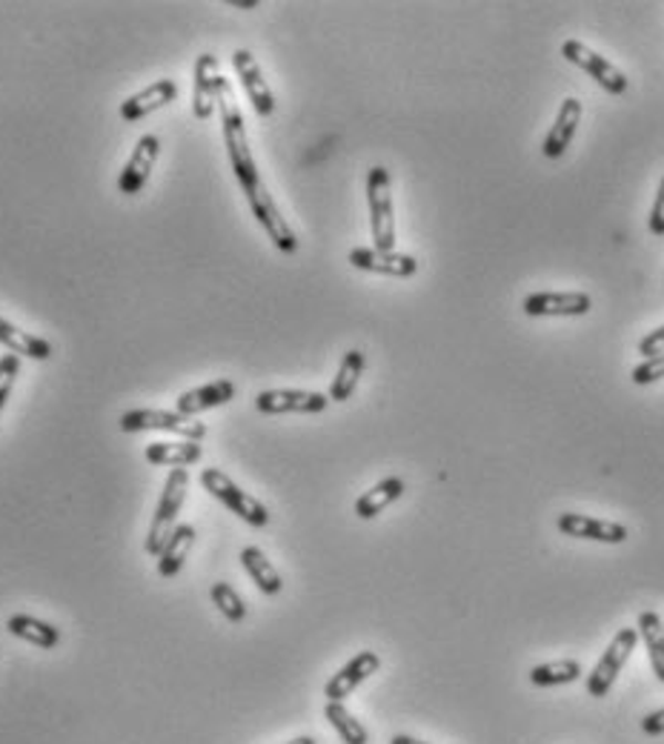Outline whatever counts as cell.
Wrapping results in <instances>:
<instances>
[{"instance_id": "6da1fadb", "label": "cell", "mask_w": 664, "mask_h": 744, "mask_svg": "<svg viewBox=\"0 0 664 744\" xmlns=\"http://www.w3.org/2000/svg\"><path fill=\"white\" fill-rule=\"evenodd\" d=\"M187 487H189V473L184 467H175L169 473L164 484V493H160V502L155 507L153 527L146 533V552L149 556H160L164 545L169 541V536L178 527V516L184 510V502H187Z\"/></svg>"}, {"instance_id": "7a4b0ae2", "label": "cell", "mask_w": 664, "mask_h": 744, "mask_svg": "<svg viewBox=\"0 0 664 744\" xmlns=\"http://www.w3.org/2000/svg\"><path fill=\"white\" fill-rule=\"evenodd\" d=\"M367 204H370V229L373 244L381 252H395V207L393 184L384 166H373L367 175Z\"/></svg>"}, {"instance_id": "3957f363", "label": "cell", "mask_w": 664, "mask_h": 744, "mask_svg": "<svg viewBox=\"0 0 664 744\" xmlns=\"http://www.w3.org/2000/svg\"><path fill=\"white\" fill-rule=\"evenodd\" d=\"M201 487L207 489L215 502H221L224 507H229V510L236 513L238 518H243V521L252 524V527H267V524H270V510H267V507H263L256 496L243 493V489L238 487V484L232 482L227 473H224V469H218V467L204 469Z\"/></svg>"}, {"instance_id": "277c9868", "label": "cell", "mask_w": 664, "mask_h": 744, "mask_svg": "<svg viewBox=\"0 0 664 744\" xmlns=\"http://www.w3.org/2000/svg\"><path fill=\"white\" fill-rule=\"evenodd\" d=\"M121 430L124 433H149V430H158V433H173L180 435L184 442H198L201 444L207 438V427L201 421L187 418L180 413H169V410H129V413L121 415Z\"/></svg>"}, {"instance_id": "5b68a950", "label": "cell", "mask_w": 664, "mask_h": 744, "mask_svg": "<svg viewBox=\"0 0 664 744\" xmlns=\"http://www.w3.org/2000/svg\"><path fill=\"white\" fill-rule=\"evenodd\" d=\"M639 644V630L636 628H622L613 641H610V648L604 650V655L595 662V668L590 670L588 675V693L595 699H604L616 682V675L622 673V668L627 664L630 653L636 650Z\"/></svg>"}, {"instance_id": "8992f818", "label": "cell", "mask_w": 664, "mask_h": 744, "mask_svg": "<svg viewBox=\"0 0 664 744\" xmlns=\"http://www.w3.org/2000/svg\"><path fill=\"white\" fill-rule=\"evenodd\" d=\"M247 195V204L249 209H252V215H256V221L261 224L263 232L270 235V241L276 244V249H281V252H287V256H292L298 249V238L295 232H292V227L287 224V218L281 215V209H278V204L272 200L270 189H267V184H258L252 186Z\"/></svg>"}, {"instance_id": "52a82bcc", "label": "cell", "mask_w": 664, "mask_h": 744, "mask_svg": "<svg viewBox=\"0 0 664 744\" xmlns=\"http://www.w3.org/2000/svg\"><path fill=\"white\" fill-rule=\"evenodd\" d=\"M561 55L568 58L570 63H575L579 70L588 72L593 81H599V86H602L604 92H610V95H624V92H627V86H630L627 75H624L622 70H616L608 58H602L599 52L584 46L581 41L561 43Z\"/></svg>"}, {"instance_id": "ba28073f", "label": "cell", "mask_w": 664, "mask_h": 744, "mask_svg": "<svg viewBox=\"0 0 664 744\" xmlns=\"http://www.w3.org/2000/svg\"><path fill=\"white\" fill-rule=\"evenodd\" d=\"M330 404V395L310 393V390H263L258 393L256 407L263 415H284V413H324Z\"/></svg>"}, {"instance_id": "9c48e42d", "label": "cell", "mask_w": 664, "mask_h": 744, "mask_svg": "<svg viewBox=\"0 0 664 744\" xmlns=\"http://www.w3.org/2000/svg\"><path fill=\"white\" fill-rule=\"evenodd\" d=\"M378 668H381L378 653H373V650H361V653H355L353 659H350V662L326 682L324 688L326 702H344L359 684H364L370 675L378 673Z\"/></svg>"}, {"instance_id": "30bf717a", "label": "cell", "mask_w": 664, "mask_h": 744, "mask_svg": "<svg viewBox=\"0 0 664 744\" xmlns=\"http://www.w3.org/2000/svg\"><path fill=\"white\" fill-rule=\"evenodd\" d=\"M232 66H236L243 90H247L249 104L256 106V112L261 117H270L276 112V95H272L270 83L263 81V72L256 58H252V52L249 49H236L232 52Z\"/></svg>"}, {"instance_id": "8fae6325", "label": "cell", "mask_w": 664, "mask_h": 744, "mask_svg": "<svg viewBox=\"0 0 664 744\" xmlns=\"http://www.w3.org/2000/svg\"><path fill=\"white\" fill-rule=\"evenodd\" d=\"M521 310L527 316H556V318H575L588 316L593 310V298L588 292H536L527 296Z\"/></svg>"}, {"instance_id": "7c38bea8", "label": "cell", "mask_w": 664, "mask_h": 744, "mask_svg": "<svg viewBox=\"0 0 664 744\" xmlns=\"http://www.w3.org/2000/svg\"><path fill=\"white\" fill-rule=\"evenodd\" d=\"M559 530L570 538H584V541H602V545H622L627 541V527L608 518L579 516V513H561Z\"/></svg>"}, {"instance_id": "4fadbf2b", "label": "cell", "mask_w": 664, "mask_h": 744, "mask_svg": "<svg viewBox=\"0 0 664 744\" xmlns=\"http://www.w3.org/2000/svg\"><path fill=\"white\" fill-rule=\"evenodd\" d=\"M350 264L364 272H375V276L390 278H413L418 272V261L407 252H381V249L359 247L350 252Z\"/></svg>"}, {"instance_id": "5bb4252c", "label": "cell", "mask_w": 664, "mask_h": 744, "mask_svg": "<svg viewBox=\"0 0 664 744\" xmlns=\"http://www.w3.org/2000/svg\"><path fill=\"white\" fill-rule=\"evenodd\" d=\"M221 70H218V58L204 52L195 61V92H193V115L198 121H209L218 106V86H221Z\"/></svg>"}, {"instance_id": "9a60e30c", "label": "cell", "mask_w": 664, "mask_h": 744, "mask_svg": "<svg viewBox=\"0 0 664 744\" xmlns=\"http://www.w3.org/2000/svg\"><path fill=\"white\" fill-rule=\"evenodd\" d=\"M158 155H160V141L155 138V135H144V138L135 144V149H132V155H129V161H126L124 169H121V178H118L121 193L138 195L141 189H144L149 173L155 169Z\"/></svg>"}, {"instance_id": "2e32d148", "label": "cell", "mask_w": 664, "mask_h": 744, "mask_svg": "<svg viewBox=\"0 0 664 744\" xmlns=\"http://www.w3.org/2000/svg\"><path fill=\"white\" fill-rule=\"evenodd\" d=\"M232 399H236V384L229 379H218L212 381V384L195 386V390L180 395V399L175 401V413L195 418V415L207 413V410L224 407V404H229Z\"/></svg>"}, {"instance_id": "e0dca14e", "label": "cell", "mask_w": 664, "mask_h": 744, "mask_svg": "<svg viewBox=\"0 0 664 744\" xmlns=\"http://www.w3.org/2000/svg\"><path fill=\"white\" fill-rule=\"evenodd\" d=\"M175 95H178V86H175V81H169V78L149 83V86L141 90L138 95L126 97L124 104H121V117L135 124V121L146 117L149 112L160 110V106H166V104H173Z\"/></svg>"}, {"instance_id": "ac0fdd59", "label": "cell", "mask_w": 664, "mask_h": 744, "mask_svg": "<svg viewBox=\"0 0 664 744\" xmlns=\"http://www.w3.org/2000/svg\"><path fill=\"white\" fill-rule=\"evenodd\" d=\"M579 124H581V101L579 97H568V101L561 104V110H559V115H556L550 132H547L544 158H550V161L561 158L564 149L570 146V141H573L575 126Z\"/></svg>"}, {"instance_id": "d6986e66", "label": "cell", "mask_w": 664, "mask_h": 744, "mask_svg": "<svg viewBox=\"0 0 664 744\" xmlns=\"http://www.w3.org/2000/svg\"><path fill=\"white\" fill-rule=\"evenodd\" d=\"M195 538H198V533H195L193 524H178V527H175V533L169 536V541H166L164 550H160L158 556L160 579H173V576H178L184 561H187L189 550L195 547Z\"/></svg>"}, {"instance_id": "ffe728a7", "label": "cell", "mask_w": 664, "mask_h": 744, "mask_svg": "<svg viewBox=\"0 0 664 744\" xmlns=\"http://www.w3.org/2000/svg\"><path fill=\"white\" fill-rule=\"evenodd\" d=\"M0 344L12 350L14 355H23V359L32 361H49L52 359V344L43 341L41 335H32V332L21 330V327L9 324L7 318L0 316Z\"/></svg>"}, {"instance_id": "44dd1931", "label": "cell", "mask_w": 664, "mask_h": 744, "mask_svg": "<svg viewBox=\"0 0 664 744\" xmlns=\"http://www.w3.org/2000/svg\"><path fill=\"white\" fill-rule=\"evenodd\" d=\"M241 565L247 570V576L256 581V587L263 596H278L284 590V581L278 576V570L272 567V561L263 556L258 547H243L241 550Z\"/></svg>"}, {"instance_id": "7402d4cb", "label": "cell", "mask_w": 664, "mask_h": 744, "mask_svg": "<svg viewBox=\"0 0 664 744\" xmlns=\"http://www.w3.org/2000/svg\"><path fill=\"white\" fill-rule=\"evenodd\" d=\"M204 447L198 442H155L146 447V462L166 467H193L201 462Z\"/></svg>"}, {"instance_id": "603a6c76", "label": "cell", "mask_w": 664, "mask_h": 744, "mask_svg": "<svg viewBox=\"0 0 664 744\" xmlns=\"http://www.w3.org/2000/svg\"><path fill=\"white\" fill-rule=\"evenodd\" d=\"M9 633L18 636V639L29 641V644H35V648L41 650H52L58 648V641H61V630L55 628V624H49V621H41L35 619V616H12V619L7 621Z\"/></svg>"}, {"instance_id": "cb8c5ba5", "label": "cell", "mask_w": 664, "mask_h": 744, "mask_svg": "<svg viewBox=\"0 0 664 744\" xmlns=\"http://www.w3.org/2000/svg\"><path fill=\"white\" fill-rule=\"evenodd\" d=\"M404 496V482L398 476H390L384 478V482L375 484L373 489H367L364 496L355 502V516L364 518V521H370V518L378 516L381 510H387L390 504L398 502V498Z\"/></svg>"}, {"instance_id": "d4e9b609", "label": "cell", "mask_w": 664, "mask_h": 744, "mask_svg": "<svg viewBox=\"0 0 664 744\" xmlns=\"http://www.w3.org/2000/svg\"><path fill=\"white\" fill-rule=\"evenodd\" d=\"M636 630L644 639L647 655H651L653 673H656L658 682L664 684V621H662V616H658L656 610H644V613H639Z\"/></svg>"}, {"instance_id": "484cf974", "label": "cell", "mask_w": 664, "mask_h": 744, "mask_svg": "<svg viewBox=\"0 0 664 744\" xmlns=\"http://www.w3.org/2000/svg\"><path fill=\"white\" fill-rule=\"evenodd\" d=\"M364 366H367V355L361 350H350L341 359V366H339V375L332 379V386H330V401H350V395L355 393V386H359V379L361 372H364Z\"/></svg>"}, {"instance_id": "4316f807", "label": "cell", "mask_w": 664, "mask_h": 744, "mask_svg": "<svg viewBox=\"0 0 664 744\" xmlns=\"http://www.w3.org/2000/svg\"><path fill=\"white\" fill-rule=\"evenodd\" d=\"M324 716H326V722L332 724V731L339 733L344 744H367L370 742L367 727H364V724H361L359 719H355L353 713L344 707V702H326Z\"/></svg>"}, {"instance_id": "83f0119b", "label": "cell", "mask_w": 664, "mask_h": 744, "mask_svg": "<svg viewBox=\"0 0 664 744\" xmlns=\"http://www.w3.org/2000/svg\"><path fill=\"white\" fill-rule=\"evenodd\" d=\"M581 675V664L575 659H559V662H547L530 670V684L536 688H559V684L575 682Z\"/></svg>"}, {"instance_id": "f1b7e54d", "label": "cell", "mask_w": 664, "mask_h": 744, "mask_svg": "<svg viewBox=\"0 0 664 744\" xmlns=\"http://www.w3.org/2000/svg\"><path fill=\"white\" fill-rule=\"evenodd\" d=\"M209 596H212V604L224 613V619L236 621V624L247 619V604H243V599L236 593V587L232 585H227V581H215V585L209 587Z\"/></svg>"}, {"instance_id": "f546056e", "label": "cell", "mask_w": 664, "mask_h": 744, "mask_svg": "<svg viewBox=\"0 0 664 744\" xmlns=\"http://www.w3.org/2000/svg\"><path fill=\"white\" fill-rule=\"evenodd\" d=\"M21 375V355H3L0 359V413H3V407H7V399L9 393H12L14 386V379Z\"/></svg>"}, {"instance_id": "4dcf8cb0", "label": "cell", "mask_w": 664, "mask_h": 744, "mask_svg": "<svg viewBox=\"0 0 664 744\" xmlns=\"http://www.w3.org/2000/svg\"><path fill=\"white\" fill-rule=\"evenodd\" d=\"M664 379V352L662 355H656V359H644L642 364L633 370V384L644 386V384H653V381H662Z\"/></svg>"}, {"instance_id": "1f68e13d", "label": "cell", "mask_w": 664, "mask_h": 744, "mask_svg": "<svg viewBox=\"0 0 664 744\" xmlns=\"http://www.w3.org/2000/svg\"><path fill=\"white\" fill-rule=\"evenodd\" d=\"M639 352H642L644 359H656V355H662V352H664V324L656 327L653 332H647V335L639 341Z\"/></svg>"}, {"instance_id": "d6a6232c", "label": "cell", "mask_w": 664, "mask_h": 744, "mask_svg": "<svg viewBox=\"0 0 664 744\" xmlns=\"http://www.w3.org/2000/svg\"><path fill=\"white\" fill-rule=\"evenodd\" d=\"M651 232L653 235H664V178L662 184H658V193H656V204H653L651 209Z\"/></svg>"}, {"instance_id": "836d02e7", "label": "cell", "mask_w": 664, "mask_h": 744, "mask_svg": "<svg viewBox=\"0 0 664 744\" xmlns=\"http://www.w3.org/2000/svg\"><path fill=\"white\" fill-rule=\"evenodd\" d=\"M642 731H644V736H662V733H664V707L656 710V713H651V716H644Z\"/></svg>"}, {"instance_id": "e575fe53", "label": "cell", "mask_w": 664, "mask_h": 744, "mask_svg": "<svg viewBox=\"0 0 664 744\" xmlns=\"http://www.w3.org/2000/svg\"><path fill=\"white\" fill-rule=\"evenodd\" d=\"M390 744H429V742H422V738H413V736H393L390 738Z\"/></svg>"}, {"instance_id": "d590c367", "label": "cell", "mask_w": 664, "mask_h": 744, "mask_svg": "<svg viewBox=\"0 0 664 744\" xmlns=\"http://www.w3.org/2000/svg\"><path fill=\"white\" fill-rule=\"evenodd\" d=\"M232 7H238V9H256L258 0H232Z\"/></svg>"}, {"instance_id": "8d00e7d4", "label": "cell", "mask_w": 664, "mask_h": 744, "mask_svg": "<svg viewBox=\"0 0 664 744\" xmlns=\"http://www.w3.org/2000/svg\"><path fill=\"white\" fill-rule=\"evenodd\" d=\"M284 744H315V738H312V736H298V738H292V742H284Z\"/></svg>"}]
</instances>
